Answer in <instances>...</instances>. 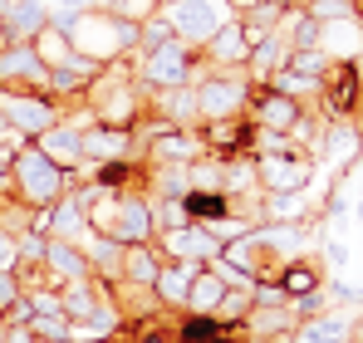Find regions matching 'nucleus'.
<instances>
[{
    "instance_id": "5",
    "label": "nucleus",
    "mask_w": 363,
    "mask_h": 343,
    "mask_svg": "<svg viewBox=\"0 0 363 343\" xmlns=\"http://www.w3.org/2000/svg\"><path fill=\"white\" fill-rule=\"evenodd\" d=\"M123 6H128V15H133V10H138V15H147V10H152L147 0H123Z\"/></svg>"
},
{
    "instance_id": "2",
    "label": "nucleus",
    "mask_w": 363,
    "mask_h": 343,
    "mask_svg": "<svg viewBox=\"0 0 363 343\" xmlns=\"http://www.w3.org/2000/svg\"><path fill=\"white\" fill-rule=\"evenodd\" d=\"M266 123H270V128H285V123H295V108H290L285 98H266Z\"/></svg>"
},
{
    "instance_id": "4",
    "label": "nucleus",
    "mask_w": 363,
    "mask_h": 343,
    "mask_svg": "<svg viewBox=\"0 0 363 343\" xmlns=\"http://www.w3.org/2000/svg\"><path fill=\"white\" fill-rule=\"evenodd\" d=\"M309 284H315V275H309V270H290V275H285V290H295V295H304Z\"/></svg>"
},
{
    "instance_id": "3",
    "label": "nucleus",
    "mask_w": 363,
    "mask_h": 343,
    "mask_svg": "<svg viewBox=\"0 0 363 343\" xmlns=\"http://www.w3.org/2000/svg\"><path fill=\"white\" fill-rule=\"evenodd\" d=\"M206 338H216V324H212V319H196V324H187V343H206Z\"/></svg>"
},
{
    "instance_id": "1",
    "label": "nucleus",
    "mask_w": 363,
    "mask_h": 343,
    "mask_svg": "<svg viewBox=\"0 0 363 343\" xmlns=\"http://www.w3.org/2000/svg\"><path fill=\"white\" fill-rule=\"evenodd\" d=\"M187 211H192V216H221V211H226V201H221V196L196 192V196H187Z\"/></svg>"
}]
</instances>
